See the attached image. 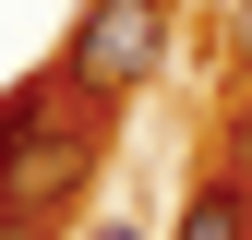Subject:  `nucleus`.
<instances>
[{"label": "nucleus", "mask_w": 252, "mask_h": 240, "mask_svg": "<svg viewBox=\"0 0 252 240\" xmlns=\"http://www.w3.org/2000/svg\"><path fill=\"white\" fill-rule=\"evenodd\" d=\"M156 60H168V0H84L72 48H60V84L96 96V108H120V96L156 84Z\"/></svg>", "instance_id": "f257e3e1"}, {"label": "nucleus", "mask_w": 252, "mask_h": 240, "mask_svg": "<svg viewBox=\"0 0 252 240\" xmlns=\"http://www.w3.org/2000/svg\"><path fill=\"white\" fill-rule=\"evenodd\" d=\"M84 156H96V120H48L24 156H0V228H36L48 204L84 180Z\"/></svg>", "instance_id": "f03ea898"}, {"label": "nucleus", "mask_w": 252, "mask_h": 240, "mask_svg": "<svg viewBox=\"0 0 252 240\" xmlns=\"http://www.w3.org/2000/svg\"><path fill=\"white\" fill-rule=\"evenodd\" d=\"M60 96H72L60 72H36V84H12V96H0V156H24V144H36L48 120H60Z\"/></svg>", "instance_id": "7ed1b4c3"}, {"label": "nucleus", "mask_w": 252, "mask_h": 240, "mask_svg": "<svg viewBox=\"0 0 252 240\" xmlns=\"http://www.w3.org/2000/svg\"><path fill=\"white\" fill-rule=\"evenodd\" d=\"M180 240H252V192L240 180H204V192L180 204Z\"/></svg>", "instance_id": "20e7f679"}, {"label": "nucleus", "mask_w": 252, "mask_h": 240, "mask_svg": "<svg viewBox=\"0 0 252 240\" xmlns=\"http://www.w3.org/2000/svg\"><path fill=\"white\" fill-rule=\"evenodd\" d=\"M240 48H252V0H240Z\"/></svg>", "instance_id": "39448f33"}, {"label": "nucleus", "mask_w": 252, "mask_h": 240, "mask_svg": "<svg viewBox=\"0 0 252 240\" xmlns=\"http://www.w3.org/2000/svg\"><path fill=\"white\" fill-rule=\"evenodd\" d=\"M96 240H132V228H96Z\"/></svg>", "instance_id": "423d86ee"}]
</instances>
